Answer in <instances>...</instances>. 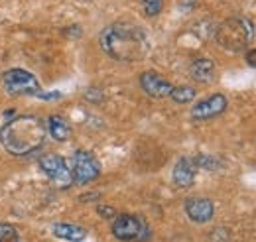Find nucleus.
<instances>
[{
    "instance_id": "obj_16",
    "label": "nucleus",
    "mask_w": 256,
    "mask_h": 242,
    "mask_svg": "<svg viewBox=\"0 0 256 242\" xmlns=\"http://www.w3.org/2000/svg\"><path fill=\"white\" fill-rule=\"evenodd\" d=\"M0 242H20L18 230L8 222H0Z\"/></svg>"
},
{
    "instance_id": "obj_1",
    "label": "nucleus",
    "mask_w": 256,
    "mask_h": 242,
    "mask_svg": "<svg viewBox=\"0 0 256 242\" xmlns=\"http://www.w3.org/2000/svg\"><path fill=\"white\" fill-rule=\"evenodd\" d=\"M100 50L116 61H140L150 52L148 34L126 22H116L106 26L98 36Z\"/></svg>"
},
{
    "instance_id": "obj_11",
    "label": "nucleus",
    "mask_w": 256,
    "mask_h": 242,
    "mask_svg": "<svg viewBox=\"0 0 256 242\" xmlns=\"http://www.w3.org/2000/svg\"><path fill=\"white\" fill-rule=\"evenodd\" d=\"M195 172H197V166L192 158H180L178 164L174 166V172H172V180L178 187L182 189H188L192 187L195 182Z\"/></svg>"
},
{
    "instance_id": "obj_6",
    "label": "nucleus",
    "mask_w": 256,
    "mask_h": 242,
    "mask_svg": "<svg viewBox=\"0 0 256 242\" xmlns=\"http://www.w3.org/2000/svg\"><path fill=\"white\" fill-rule=\"evenodd\" d=\"M71 174H73V183L89 185L100 176V164L91 152L77 150L71 160Z\"/></svg>"
},
{
    "instance_id": "obj_18",
    "label": "nucleus",
    "mask_w": 256,
    "mask_h": 242,
    "mask_svg": "<svg viewBox=\"0 0 256 242\" xmlns=\"http://www.w3.org/2000/svg\"><path fill=\"white\" fill-rule=\"evenodd\" d=\"M96 212L102 216V218H114L116 216V211H114V207H106V205H100Z\"/></svg>"
},
{
    "instance_id": "obj_13",
    "label": "nucleus",
    "mask_w": 256,
    "mask_h": 242,
    "mask_svg": "<svg viewBox=\"0 0 256 242\" xmlns=\"http://www.w3.org/2000/svg\"><path fill=\"white\" fill-rule=\"evenodd\" d=\"M190 75H192L193 81L197 83H209L215 75V63L211 60H205V58H199L192 63L190 67Z\"/></svg>"
},
{
    "instance_id": "obj_19",
    "label": "nucleus",
    "mask_w": 256,
    "mask_h": 242,
    "mask_svg": "<svg viewBox=\"0 0 256 242\" xmlns=\"http://www.w3.org/2000/svg\"><path fill=\"white\" fill-rule=\"evenodd\" d=\"M36 96H38V98H42V100H56V98H62V92H58V91H52V92L40 91Z\"/></svg>"
},
{
    "instance_id": "obj_2",
    "label": "nucleus",
    "mask_w": 256,
    "mask_h": 242,
    "mask_svg": "<svg viewBox=\"0 0 256 242\" xmlns=\"http://www.w3.org/2000/svg\"><path fill=\"white\" fill-rule=\"evenodd\" d=\"M46 124L34 114H22L0 128V144L12 156H28L46 140Z\"/></svg>"
},
{
    "instance_id": "obj_21",
    "label": "nucleus",
    "mask_w": 256,
    "mask_h": 242,
    "mask_svg": "<svg viewBox=\"0 0 256 242\" xmlns=\"http://www.w3.org/2000/svg\"><path fill=\"white\" fill-rule=\"evenodd\" d=\"M98 199V193H89V195H81V201H95Z\"/></svg>"
},
{
    "instance_id": "obj_7",
    "label": "nucleus",
    "mask_w": 256,
    "mask_h": 242,
    "mask_svg": "<svg viewBox=\"0 0 256 242\" xmlns=\"http://www.w3.org/2000/svg\"><path fill=\"white\" fill-rule=\"evenodd\" d=\"M40 168L42 172L52 180V183L60 189H67L73 185V174H71V168L67 166L62 156L58 154H46L40 158Z\"/></svg>"
},
{
    "instance_id": "obj_5",
    "label": "nucleus",
    "mask_w": 256,
    "mask_h": 242,
    "mask_svg": "<svg viewBox=\"0 0 256 242\" xmlns=\"http://www.w3.org/2000/svg\"><path fill=\"white\" fill-rule=\"evenodd\" d=\"M2 87H4V91L8 92V94H14V96H20V94H38V92L42 91V85L36 79V75H32L26 69H20V67L8 69L4 73Z\"/></svg>"
},
{
    "instance_id": "obj_9",
    "label": "nucleus",
    "mask_w": 256,
    "mask_h": 242,
    "mask_svg": "<svg viewBox=\"0 0 256 242\" xmlns=\"http://www.w3.org/2000/svg\"><path fill=\"white\" fill-rule=\"evenodd\" d=\"M140 87L148 96H154V98H166L174 89V85L156 71H144L140 75Z\"/></svg>"
},
{
    "instance_id": "obj_14",
    "label": "nucleus",
    "mask_w": 256,
    "mask_h": 242,
    "mask_svg": "<svg viewBox=\"0 0 256 242\" xmlns=\"http://www.w3.org/2000/svg\"><path fill=\"white\" fill-rule=\"evenodd\" d=\"M46 130H48V134H50L54 140H58V142H65V140L69 138V134H71L69 122L65 120L64 116H60V114H52V116L48 118Z\"/></svg>"
},
{
    "instance_id": "obj_15",
    "label": "nucleus",
    "mask_w": 256,
    "mask_h": 242,
    "mask_svg": "<svg viewBox=\"0 0 256 242\" xmlns=\"http://www.w3.org/2000/svg\"><path fill=\"white\" fill-rule=\"evenodd\" d=\"M197 96V91L195 87H190V85H180V87H174L172 92H170V98L178 104H188V102H193V98Z\"/></svg>"
},
{
    "instance_id": "obj_20",
    "label": "nucleus",
    "mask_w": 256,
    "mask_h": 242,
    "mask_svg": "<svg viewBox=\"0 0 256 242\" xmlns=\"http://www.w3.org/2000/svg\"><path fill=\"white\" fill-rule=\"evenodd\" d=\"M244 60H246V63H248L250 67H256V48H252V50H248V52H246Z\"/></svg>"
},
{
    "instance_id": "obj_3",
    "label": "nucleus",
    "mask_w": 256,
    "mask_h": 242,
    "mask_svg": "<svg viewBox=\"0 0 256 242\" xmlns=\"http://www.w3.org/2000/svg\"><path fill=\"white\" fill-rule=\"evenodd\" d=\"M252 38H254V24L242 16L226 18L215 32V42L224 52H230V54L244 52L250 46Z\"/></svg>"
},
{
    "instance_id": "obj_8",
    "label": "nucleus",
    "mask_w": 256,
    "mask_h": 242,
    "mask_svg": "<svg viewBox=\"0 0 256 242\" xmlns=\"http://www.w3.org/2000/svg\"><path fill=\"white\" fill-rule=\"evenodd\" d=\"M226 104H228L226 96L221 94V92H215V94H211V96H207V98H203V100L193 104L192 118L193 120H211V118L223 114L226 110Z\"/></svg>"
},
{
    "instance_id": "obj_22",
    "label": "nucleus",
    "mask_w": 256,
    "mask_h": 242,
    "mask_svg": "<svg viewBox=\"0 0 256 242\" xmlns=\"http://www.w3.org/2000/svg\"><path fill=\"white\" fill-rule=\"evenodd\" d=\"M87 98H95L96 102H98V100L102 98V94H98V92H95V91H93V89H91V91L87 92Z\"/></svg>"
},
{
    "instance_id": "obj_10",
    "label": "nucleus",
    "mask_w": 256,
    "mask_h": 242,
    "mask_svg": "<svg viewBox=\"0 0 256 242\" xmlns=\"http://www.w3.org/2000/svg\"><path fill=\"white\" fill-rule=\"evenodd\" d=\"M186 214L197 224H205L215 216V205L207 197H190L186 201Z\"/></svg>"
},
{
    "instance_id": "obj_17",
    "label": "nucleus",
    "mask_w": 256,
    "mask_h": 242,
    "mask_svg": "<svg viewBox=\"0 0 256 242\" xmlns=\"http://www.w3.org/2000/svg\"><path fill=\"white\" fill-rule=\"evenodd\" d=\"M146 16H158L164 8V0H140Z\"/></svg>"
},
{
    "instance_id": "obj_4",
    "label": "nucleus",
    "mask_w": 256,
    "mask_h": 242,
    "mask_svg": "<svg viewBox=\"0 0 256 242\" xmlns=\"http://www.w3.org/2000/svg\"><path fill=\"white\" fill-rule=\"evenodd\" d=\"M112 234L120 242H148L152 236V230L144 216L122 212L116 214L112 220Z\"/></svg>"
},
{
    "instance_id": "obj_12",
    "label": "nucleus",
    "mask_w": 256,
    "mask_h": 242,
    "mask_svg": "<svg viewBox=\"0 0 256 242\" xmlns=\"http://www.w3.org/2000/svg\"><path fill=\"white\" fill-rule=\"evenodd\" d=\"M52 232L67 242H81L87 238V230L79 224H73V222H56L52 226Z\"/></svg>"
}]
</instances>
